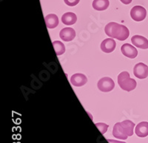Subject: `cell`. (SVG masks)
<instances>
[{
	"instance_id": "cell-13",
	"label": "cell",
	"mask_w": 148,
	"mask_h": 143,
	"mask_svg": "<svg viewBox=\"0 0 148 143\" xmlns=\"http://www.w3.org/2000/svg\"><path fill=\"white\" fill-rule=\"evenodd\" d=\"M46 26L49 29L56 28L59 25V19L56 14H49L45 18Z\"/></svg>"
},
{
	"instance_id": "cell-18",
	"label": "cell",
	"mask_w": 148,
	"mask_h": 143,
	"mask_svg": "<svg viewBox=\"0 0 148 143\" xmlns=\"http://www.w3.org/2000/svg\"><path fill=\"white\" fill-rule=\"evenodd\" d=\"M96 126L97 127L98 129L99 130L101 134H104L106 133L107 131H108V127H109V125L105 124V123H96Z\"/></svg>"
},
{
	"instance_id": "cell-2",
	"label": "cell",
	"mask_w": 148,
	"mask_h": 143,
	"mask_svg": "<svg viewBox=\"0 0 148 143\" xmlns=\"http://www.w3.org/2000/svg\"><path fill=\"white\" fill-rule=\"evenodd\" d=\"M118 83L120 88L127 91H130L136 87V81L130 78L127 72H122L118 76Z\"/></svg>"
},
{
	"instance_id": "cell-15",
	"label": "cell",
	"mask_w": 148,
	"mask_h": 143,
	"mask_svg": "<svg viewBox=\"0 0 148 143\" xmlns=\"http://www.w3.org/2000/svg\"><path fill=\"white\" fill-rule=\"evenodd\" d=\"M110 5L109 0H94L92 2V7L96 10L102 11L106 10Z\"/></svg>"
},
{
	"instance_id": "cell-3",
	"label": "cell",
	"mask_w": 148,
	"mask_h": 143,
	"mask_svg": "<svg viewBox=\"0 0 148 143\" xmlns=\"http://www.w3.org/2000/svg\"><path fill=\"white\" fill-rule=\"evenodd\" d=\"M98 89L103 92H109L112 91L115 87V83L112 78L104 77L98 81Z\"/></svg>"
},
{
	"instance_id": "cell-21",
	"label": "cell",
	"mask_w": 148,
	"mask_h": 143,
	"mask_svg": "<svg viewBox=\"0 0 148 143\" xmlns=\"http://www.w3.org/2000/svg\"><path fill=\"white\" fill-rule=\"evenodd\" d=\"M123 4H125V5H128V4L131 3L132 0H120Z\"/></svg>"
},
{
	"instance_id": "cell-11",
	"label": "cell",
	"mask_w": 148,
	"mask_h": 143,
	"mask_svg": "<svg viewBox=\"0 0 148 143\" xmlns=\"http://www.w3.org/2000/svg\"><path fill=\"white\" fill-rule=\"evenodd\" d=\"M113 135L116 138L123 140H127L128 137L127 134L125 133V130L123 129L122 126H121V123H117L115 124L113 129Z\"/></svg>"
},
{
	"instance_id": "cell-5",
	"label": "cell",
	"mask_w": 148,
	"mask_h": 143,
	"mask_svg": "<svg viewBox=\"0 0 148 143\" xmlns=\"http://www.w3.org/2000/svg\"><path fill=\"white\" fill-rule=\"evenodd\" d=\"M133 74L138 79H145L148 76V66L143 63H138L133 68Z\"/></svg>"
},
{
	"instance_id": "cell-20",
	"label": "cell",
	"mask_w": 148,
	"mask_h": 143,
	"mask_svg": "<svg viewBox=\"0 0 148 143\" xmlns=\"http://www.w3.org/2000/svg\"><path fill=\"white\" fill-rule=\"evenodd\" d=\"M108 143H126L125 142H121L118 141V140H111V139H108Z\"/></svg>"
},
{
	"instance_id": "cell-10",
	"label": "cell",
	"mask_w": 148,
	"mask_h": 143,
	"mask_svg": "<svg viewBox=\"0 0 148 143\" xmlns=\"http://www.w3.org/2000/svg\"><path fill=\"white\" fill-rule=\"evenodd\" d=\"M116 43L113 39H106L101 44V49L105 53H110L116 49Z\"/></svg>"
},
{
	"instance_id": "cell-1",
	"label": "cell",
	"mask_w": 148,
	"mask_h": 143,
	"mask_svg": "<svg viewBox=\"0 0 148 143\" xmlns=\"http://www.w3.org/2000/svg\"><path fill=\"white\" fill-rule=\"evenodd\" d=\"M104 32L110 38L125 41L129 37L130 31L127 27L116 22H110L105 26Z\"/></svg>"
},
{
	"instance_id": "cell-6",
	"label": "cell",
	"mask_w": 148,
	"mask_h": 143,
	"mask_svg": "<svg viewBox=\"0 0 148 143\" xmlns=\"http://www.w3.org/2000/svg\"><path fill=\"white\" fill-rule=\"evenodd\" d=\"M121 51L124 56L129 58H135L138 55V51H137L136 48L130 44H123L121 47Z\"/></svg>"
},
{
	"instance_id": "cell-8",
	"label": "cell",
	"mask_w": 148,
	"mask_h": 143,
	"mask_svg": "<svg viewBox=\"0 0 148 143\" xmlns=\"http://www.w3.org/2000/svg\"><path fill=\"white\" fill-rule=\"evenodd\" d=\"M59 36L64 41H71L76 37V31L71 27H65L60 31Z\"/></svg>"
},
{
	"instance_id": "cell-19",
	"label": "cell",
	"mask_w": 148,
	"mask_h": 143,
	"mask_svg": "<svg viewBox=\"0 0 148 143\" xmlns=\"http://www.w3.org/2000/svg\"><path fill=\"white\" fill-rule=\"evenodd\" d=\"M64 3L66 4L68 6H71V7H73V6H76V5H78L80 0H64Z\"/></svg>"
},
{
	"instance_id": "cell-16",
	"label": "cell",
	"mask_w": 148,
	"mask_h": 143,
	"mask_svg": "<svg viewBox=\"0 0 148 143\" xmlns=\"http://www.w3.org/2000/svg\"><path fill=\"white\" fill-rule=\"evenodd\" d=\"M121 125L128 136H133V129L135 127V124L133 122L130 121V120H124L121 122Z\"/></svg>"
},
{
	"instance_id": "cell-12",
	"label": "cell",
	"mask_w": 148,
	"mask_h": 143,
	"mask_svg": "<svg viewBox=\"0 0 148 143\" xmlns=\"http://www.w3.org/2000/svg\"><path fill=\"white\" fill-rule=\"evenodd\" d=\"M135 133L139 137H146L148 136V123L141 122L136 127Z\"/></svg>"
},
{
	"instance_id": "cell-14",
	"label": "cell",
	"mask_w": 148,
	"mask_h": 143,
	"mask_svg": "<svg viewBox=\"0 0 148 143\" xmlns=\"http://www.w3.org/2000/svg\"><path fill=\"white\" fill-rule=\"evenodd\" d=\"M77 21V16L75 14L68 12L63 14L62 16V22L65 25H72L76 23Z\"/></svg>"
},
{
	"instance_id": "cell-9",
	"label": "cell",
	"mask_w": 148,
	"mask_h": 143,
	"mask_svg": "<svg viewBox=\"0 0 148 143\" xmlns=\"http://www.w3.org/2000/svg\"><path fill=\"white\" fill-rule=\"evenodd\" d=\"M87 82H88L87 77L84 74H81V73L73 75L71 77V83L74 86H77V87L82 86L86 84Z\"/></svg>"
},
{
	"instance_id": "cell-7",
	"label": "cell",
	"mask_w": 148,
	"mask_h": 143,
	"mask_svg": "<svg viewBox=\"0 0 148 143\" xmlns=\"http://www.w3.org/2000/svg\"><path fill=\"white\" fill-rule=\"evenodd\" d=\"M131 42L135 47L140 49H148V40L144 36L136 35L131 38Z\"/></svg>"
},
{
	"instance_id": "cell-4",
	"label": "cell",
	"mask_w": 148,
	"mask_h": 143,
	"mask_svg": "<svg viewBox=\"0 0 148 143\" xmlns=\"http://www.w3.org/2000/svg\"><path fill=\"white\" fill-rule=\"evenodd\" d=\"M130 16L132 19L136 22H141L146 18L147 10L145 7L136 5L130 10Z\"/></svg>"
},
{
	"instance_id": "cell-17",
	"label": "cell",
	"mask_w": 148,
	"mask_h": 143,
	"mask_svg": "<svg viewBox=\"0 0 148 143\" xmlns=\"http://www.w3.org/2000/svg\"><path fill=\"white\" fill-rule=\"evenodd\" d=\"M53 46L54 49H55L56 54L57 56H61L65 52V47L62 41H55L53 42Z\"/></svg>"
}]
</instances>
